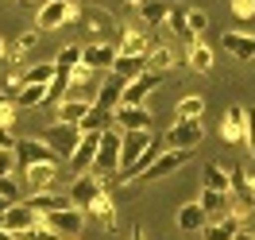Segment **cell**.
Returning <instances> with one entry per match:
<instances>
[{
	"label": "cell",
	"instance_id": "cell-1",
	"mask_svg": "<svg viewBox=\"0 0 255 240\" xmlns=\"http://www.w3.org/2000/svg\"><path fill=\"white\" fill-rule=\"evenodd\" d=\"M228 178H232V190H228V213H232L240 225H248L255 217V178L248 175L244 167L228 171Z\"/></svg>",
	"mask_w": 255,
	"mask_h": 240
},
{
	"label": "cell",
	"instance_id": "cell-2",
	"mask_svg": "<svg viewBox=\"0 0 255 240\" xmlns=\"http://www.w3.org/2000/svg\"><path fill=\"white\" fill-rule=\"evenodd\" d=\"M155 144L151 132H120V171H116V182H124L128 171L143 159V151Z\"/></svg>",
	"mask_w": 255,
	"mask_h": 240
},
{
	"label": "cell",
	"instance_id": "cell-3",
	"mask_svg": "<svg viewBox=\"0 0 255 240\" xmlns=\"http://www.w3.org/2000/svg\"><path fill=\"white\" fill-rule=\"evenodd\" d=\"M81 136L85 132L81 128H66V124H50V128H43L39 132V140L58 155V159H74V151H78V144H81Z\"/></svg>",
	"mask_w": 255,
	"mask_h": 240
},
{
	"label": "cell",
	"instance_id": "cell-4",
	"mask_svg": "<svg viewBox=\"0 0 255 240\" xmlns=\"http://www.w3.org/2000/svg\"><path fill=\"white\" fill-rule=\"evenodd\" d=\"M120 171V132H101V147H97V163H93V175L97 178H109Z\"/></svg>",
	"mask_w": 255,
	"mask_h": 240
},
{
	"label": "cell",
	"instance_id": "cell-5",
	"mask_svg": "<svg viewBox=\"0 0 255 240\" xmlns=\"http://www.w3.org/2000/svg\"><path fill=\"white\" fill-rule=\"evenodd\" d=\"M70 19H74V0H47L35 12V31H58Z\"/></svg>",
	"mask_w": 255,
	"mask_h": 240
},
{
	"label": "cell",
	"instance_id": "cell-6",
	"mask_svg": "<svg viewBox=\"0 0 255 240\" xmlns=\"http://www.w3.org/2000/svg\"><path fill=\"white\" fill-rule=\"evenodd\" d=\"M39 221L47 225L58 240H78L81 225H85V213H81V209H58V213H47V217H39Z\"/></svg>",
	"mask_w": 255,
	"mask_h": 240
},
{
	"label": "cell",
	"instance_id": "cell-7",
	"mask_svg": "<svg viewBox=\"0 0 255 240\" xmlns=\"http://www.w3.org/2000/svg\"><path fill=\"white\" fill-rule=\"evenodd\" d=\"M201 136H205L201 120H182V124H174V128L166 132L162 151H193V147L201 144Z\"/></svg>",
	"mask_w": 255,
	"mask_h": 240
},
{
	"label": "cell",
	"instance_id": "cell-8",
	"mask_svg": "<svg viewBox=\"0 0 255 240\" xmlns=\"http://www.w3.org/2000/svg\"><path fill=\"white\" fill-rule=\"evenodd\" d=\"M105 190V178H97L93 171H89V175H81V178H70V202H74V209H81V213H85V209L93 206V198L97 194Z\"/></svg>",
	"mask_w": 255,
	"mask_h": 240
},
{
	"label": "cell",
	"instance_id": "cell-9",
	"mask_svg": "<svg viewBox=\"0 0 255 240\" xmlns=\"http://www.w3.org/2000/svg\"><path fill=\"white\" fill-rule=\"evenodd\" d=\"M16 163L27 171V167H39V163H62V159L43 140H16Z\"/></svg>",
	"mask_w": 255,
	"mask_h": 240
},
{
	"label": "cell",
	"instance_id": "cell-10",
	"mask_svg": "<svg viewBox=\"0 0 255 240\" xmlns=\"http://www.w3.org/2000/svg\"><path fill=\"white\" fill-rule=\"evenodd\" d=\"M35 225H39V213H35L27 202H16V206L4 209V233H12V237H23V233H31Z\"/></svg>",
	"mask_w": 255,
	"mask_h": 240
},
{
	"label": "cell",
	"instance_id": "cell-11",
	"mask_svg": "<svg viewBox=\"0 0 255 240\" xmlns=\"http://www.w3.org/2000/svg\"><path fill=\"white\" fill-rule=\"evenodd\" d=\"M97 147H101V132H89V136H81L78 151H74V159H70V175H74V178H81V175H89V171H93V163H97Z\"/></svg>",
	"mask_w": 255,
	"mask_h": 240
},
{
	"label": "cell",
	"instance_id": "cell-12",
	"mask_svg": "<svg viewBox=\"0 0 255 240\" xmlns=\"http://www.w3.org/2000/svg\"><path fill=\"white\" fill-rule=\"evenodd\" d=\"M221 140L224 144H248V109L228 105V112L221 120Z\"/></svg>",
	"mask_w": 255,
	"mask_h": 240
},
{
	"label": "cell",
	"instance_id": "cell-13",
	"mask_svg": "<svg viewBox=\"0 0 255 240\" xmlns=\"http://www.w3.org/2000/svg\"><path fill=\"white\" fill-rule=\"evenodd\" d=\"M190 155H193V151H162L159 159L151 163V171H143V178H139V182H159V178L182 171V167L190 163Z\"/></svg>",
	"mask_w": 255,
	"mask_h": 240
},
{
	"label": "cell",
	"instance_id": "cell-14",
	"mask_svg": "<svg viewBox=\"0 0 255 240\" xmlns=\"http://www.w3.org/2000/svg\"><path fill=\"white\" fill-rule=\"evenodd\" d=\"M159 81H162V74H151V70H147L143 78L128 81V85H124V101H120V105H128V109H143L147 93H155V89H159Z\"/></svg>",
	"mask_w": 255,
	"mask_h": 240
},
{
	"label": "cell",
	"instance_id": "cell-15",
	"mask_svg": "<svg viewBox=\"0 0 255 240\" xmlns=\"http://www.w3.org/2000/svg\"><path fill=\"white\" fill-rule=\"evenodd\" d=\"M221 47L236 58V62H255V35L244 31H224L221 35Z\"/></svg>",
	"mask_w": 255,
	"mask_h": 240
},
{
	"label": "cell",
	"instance_id": "cell-16",
	"mask_svg": "<svg viewBox=\"0 0 255 240\" xmlns=\"http://www.w3.org/2000/svg\"><path fill=\"white\" fill-rule=\"evenodd\" d=\"M116 54L120 50L112 43H89V47H81V66H89V70H112Z\"/></svg>",
	"mask_w": 255,
	"mask_h": 240
},
{
	"label": "cell",
	"instance_id": "cell-17",
	"mask_svg": "<svg viewBox=\"0 0 255 240\" xmlns=\"http://www.w3.org/2000/svg\"><path fill=\"white\" fill-rule=\"evenodd\" d=\"M112 74L128 85V81H135V78H143V74H147V58H143V54H116Z\"/></svg>",
	"mask_w": 255,
	"mask_h": 240
},
{
	"label": "cell",
	"instance_id": "cell-18",
	"mask_svg": "<svg viewBox=\"0 0 255 240\" xmlns=\"http://www.w3.org/2000/svg\"><path fill=\"white\" fill-rule=\"evenodd\" d=\"M27 206H31L39 217H47V213H58V209H74V202H70V194L47 190V194H31V198H27Z\"/></svg>",
	"mask_w": 255,
	"mask_h": 240
},
{
	"label": "cell",
	"instance_id": "cell-19",
	"mask_svg": "<svg viewBox=\"0 0 255 240\" xmlns=\"http://www.w3.org/2000/svg\"><path fill=\"white\" fill-rule=\"evenodd\" d=\"M93 101H85V97H66L62 105H58V120L54 124H66V128H78L81 120H85V112H89Z\"/></svg>",
	"mask_w": 255,
	"mask_h": 240
},
{
	"label": "cell",
	"instance_id": "cell-20",
	"mask_svg": "<svg viewBox=\"0 0 255 240\" xmlns=\"http://www.w3.org/2000/svg\"><path fill=\"white\" fill-rule=\"evenodd\" d=\"M112 116H116V124H120L124 132H147L151 128V112L147 109H128V105H120Z\"/></svg>",
	"mask_w": 255,
	"mask_h": 240
},
{
	"label": "cell",
	"instance_id": "cell-21",
	"mask_svg": "<svg viewBox=\"0 0 255 240\" xmlns=\"http://www.w3.org/2000/svg\"><path fill=\"white\" fill-rule=\"evenodd\" d=\"M131 8H135V12H139V19H143V23H151V27L166 23V16H170V0H135Z\"/></svg>",
	"mask_w": 255,
	"mask_h": 240
},
{
	"label": "cell",
	"instance_id": "cell-22",
	"mask_svg": "<svg viewBox=\"0 0 255 240\" xmlns=\"http://www.w3.org/2000/svg\"><path fill=\"white\" fill-rule=\"evenodd\" d=\"M120 101H124V81H120L116 74H112V78L105 81L101 89H97V101H93V105H101V109L116 112V109H120Z\"/></svg>",
	"mask_w": 255,
	"mask_h": 240
},
{
	"label": "cell",
	"instance_id": "cell-23",
	"mask_svg": "<svg viewBox=\"0 0 255 240\" xmlns=\"http://www.w3.org/2000/svg\"><path fill=\"white\" fill-rule=\"evenodd\" d=\"M205 225H209V217H205V209L197 206V202L178 209V229H182V233H205Z\"/></svg>",
	"mask_w": 255,
	"mask_h": 240
},
{
	"label": "cell",
	"instance_id": "cell-24",
	"mask_svg": "<svg viewBox=\"0 0 255 240\" xmlns=\"http://www.w3.org/2000/svg\"><path fill=\"white\" fill-rule=\"evenodd\" d=\"M58 175V163H39V167H27V190L35 194H47L50 182Z\"/></svg>",
	"mask_w": 255,
	"mask_h": 240
},
{
	"label": "cell",
	"instance_id": "cell-25",
	"mask_svg": "<svg viewBox=\"0 0 255 240\" xmlns=\"http://www.w3.org/2000/svg\"><path fill=\"white\" fill-rule=\"evenodd\" d=\"M205 240H236L240 237V221L232 217V213H224L221 221H209L205 233H201Z\"/></svg>",
	"mask_w": 255,
	"mask_h": 240
},
{
	"label": "cell",
	"instance_id": "cell-26",
	"mask_svg": "<svg viewBox=\"0 0 255 240\" xmlns=\"http://www.w3.org/2000/svg\"><path fill=\"white\" fill-rule=\"evenodd\" d=\"M201 116H205V97L190 93V97H182V101H178L174 124H182V120H201Z\"/></svg>",
	"mask_w": 255,
	"mask_h": 240
},
{
	"label": "cell",
	"instance_id": "cell-27",
	"mask_svg": "<svg viewBox=\"0 0 255 240\" xmlns=\"http://www.w3.org/2000/svg\"><path fill=\"white\" fill-rule=\"evenodd\" d=\"M12 101H16V109H39V105H47V85H19Z\"/></svg>",
	"mask_w": 255,
	"mask_h": 240
},
{
	"label": "cell",
	"instance_id": "cell-28",
	"mask_svg": "<svg viewBox=\"0 0 255 240\" xmlns=\"http://www.w3.org/2000/svg\"><path fill=\"white\" fill-rule=\"evenodd\" d=\"M186 12H190L186 4H170V16H166V23H170V27H174V35H178V39H186V47H190V43H197V39H193V31H190V19H186Z\"/></svg>",
	"mask_w": 255,
	"mask_h": 240
},
{
	"label": "cell",
	"instance_id": "cell-29",
	"mask_svg": "<svg viewBox=\"0 0 255 240\" xmlns=\"http://www.w3.org/2000/svg\"><path fill=\"white\" fill-rule=\"evenodd\" d=\"M197 206L205 209V217H217V221H221L224 213H228V194H217V190H201V198H197Z\"/></svg>",
	"mask_w": 255,
	"mask_h": 240
},
{
	"label": "cell",
	"instance_id": "cell-30",
	"mask_svg": "<svg viewBox=\"0 0 255 240\" xmlns=\"http://www.w3.org/2000/svg\"><path fill=\"white\" fill-rule=\"evenodd\" d=\"M186 62H190L197 74H209V70H213V50L197 39V43H190V47H186Z\"/></svg>",
	"mask_w": 255,
	"mask_h": 240
},
{
	"label": "cell",
	"instance_id": "cell-31",
	"mask_svg": "<svg viewBox=\"0 0 255 240\" xmlns=\"http://www.w3.org/2000/svg\"><path fill=\"white\" fill-rule=\"evenodd\" d=\"M89 213H93V217H101V225H105V229H116V206H112L109 190H101V194L93 198V206H89Z\"/></svg>",
	"mask_w": 255,
	"mask_h": 240
},
{
	"label": "cell",
	"instance_id": "cell-32",
	"mask_svg": "<svg viewBox=\"0 0 255 240\" xmlns=\"http://www.w3.org/2000/svg\"><path fill=\"white\" fill-rule=\"evenodd\" d=\"M109 120H112V112L109 109H101V105H89V112H85V120H81L78 128L89 136V132H109Z\"/></svg>",
	"mask_w": 255,
	"mask_h": 240
},
{
	"label": "cell",
	"instance_id": "cell-33",
	"mask_svg": "<svg viewBox=\"0 0 255 240\" xmlns=\"http://www.w3.org/2000/svg\"><path fill=\"white\" fill-rule=\"evenodd\" d=\"M201 182H205V190H217V194H228V190H232V178H228V171H224V167H217V163H209V167H205Z\"/></svg>",
	"mask_w": 255,
	"mask_h": 240
},
{
	"label": "cell",
	"instance_id": "cell-34",
	"mask_svg": "<svg viewBox=\"0 0 255 240\" xmlns=\"http://www.w3.org/2000/svg\"><path fill=\"white\" fill-rule=\"evenodd\" d=\"M74 66H81V47H62L58 54H54V74H62V78H70V70Z\"/></svg>",
	"mask_w": 255,
	"mask_h": 240
},
{
	"label": "cell",
	"instance_id": "cell-35",
	"mask_svg": "<svg viewBox=\"0 0 255 240\" xmlns=\"http://www.w3.org/2000/svg\"><path fill=\"white\" fill-rule=\"evenodd\" d=\"M174 66V50L170 47H151V54H147V70L151 74H166Z\"/></svg>",
	"mask_w": 255,
	"mask_h": 240
},
{
	"label": "cell",
	"instance_id": "cell-36",
	"mask_svg": "<svg viewBox=\"0 0 255 240\" xmlns=\"http://www.w3.org/2000/svg\"><path fill=\"white\" fill-rule=\"evenodd\" d=\"M35 43H39V31H35V27H27V31H19L16 39L8 43V58H23V54H27V50H31Z\"/></svg>",
	"mask_w": 255,
	"mask_h": 240
},
{
	"label": "cell",
	"instance_id": "cell-37",
	"mask_svg": "<svg viewBox=\"0 0 255 240\" xmlns=\"http://www.w3.org/2000/svg\"><path fill=\"white\" fill-rule=\"evenodd\" d=\"M120 54H151V39L139 31H124V43H120Z\"/></svg>",
	"mask_w": 255,
	"mask_h": 240
},
{
	"label": "cell",
	"instance_id": "cell-38",
	"mask_svg": "<svg viewBox=\"0 0 255 240\" xmlns=\"http://www.w3.org/2000/svg\"><path fill=\"white\" fill-rule=\"evenodd\" d=\"M50 81H54V62H39L19 78V85H50Z\"/></svg>",
	"mask_w": 255,
	"mask_h": 240
},
{
	"label": "cell",
	"instance_id": "cell-39",
	"mask_svg": "<svg viewBox=\"0 0 255 240\" xmlns=\"http://www.w3.org/2000/svg\"><path fill=\"white\" fill-rule=\"evenodd\" d=\"M186 19H190V31H193V39H197V35H201V31L209 27V16L201 12V8H190V12H186Z\"/></svg>",
	"mask_w": 255,
	"mask_h": 240
},
{
	"label": "cell",
	"instance_id": "cell-40",
	"mask_svg": "<svg viewBox=\"0 0 255 240\" xmlns=\"http://www.w3.org/2000/svg\"><path fill=\"white\" fill-rule=\"evenodd\" d=\"M93 74L97 70H89V66H74V70H70V89H74V85H89Z\"/></svg>",
	"mask_w": 255,
	"mask_h": 240
},
{
	"label": "cell",
	"instance_id": "cell-41",
	"mask_svg": "<svg viewBox=\"0 0 255 240\" xmlns=\"http://www.w3.org/2000/svg\"><path fill=\"white\" fill-rule=\"evenodd\" d=\"M16 151H0V178H12V171H16Z\"/></svg>",
	"mask_w": 255,
	"mask_h": 240
},
{
	"label": "cell",
	"instance_id": "cell-42",
	"mask_svg": "<svg viewBox=\"0 0 255 240\" xmlns=\"http://www.w3.org/2000/svg\"><path fill=\"white\" fill-rule=\"evenodd\" d=\"M232 12H236L240 19H252L255 16V0H232Z\"/></svg>",
	"mask_w": 255,
	"mask_h": 240
},
{
	"label": "cell",
	"instance_id": "cell-43",
	"mask_svg": "<svg viewBox=\"0 0 255 240\" xmlns=\"http://www.w3.org/2000/svg\"><path fill=\"white\" fill-rule=\"evenodd\" d=\"M12 124H16V101L12 105H0V128L12 132Z\"/></svg>",
	"mask_w": 255,
	"mask_h": 240
},
{
	"label": "cell",
	"instance_id": "cell-44",
	"mask_svg": "<svg viewBox=\"0 0 255 240\" xmlns=\"http://www.w3.org/2000/svg\"><path fill=\"white\" fill-rule=\"evenodd\" d=\"M0 198L16 206V182H12V178H0Z\"/></svg>",
	"mask_w": 255,
	"mask_h": 240
},
{
	"label": "cell",
	"instance_id": "cell-45",
	"mask_svg": "<svg viewBox=\"0 0 255 240\" xmlns=\"http://www.w3.org/2000/svg\"><path fill=\"white\" fill-rule=\"evenodd\" d=\"M248 147H252V159H255V112H248Z\"/></svg>",
	"mask_w": 255,
	"mask_h": 240
},
{
	"label": "cell",
	"instance_id": "cell-46",
	"mask_svg": "<svg viewBox=\"0 0 255 240\" xmlns=\"http://www.w3.org/2000/svg\"><path fill=\"white\" fill-rule=\"evenodd\" d=\"M131 240H147V233H143V225H135V229H131Z\"/></svg>",
	"mask_w": 255,
	"mask_h": 240
},
{
	"label": "cell",
	"instance_id": "cell-47",
	"mask_svg": "<svg viewBox=\"0 0 255 240\" xmlns=\"http://www.w3.org/2000/svg\"><path fill=\"white\" fill-rule=\"evenodd\" d=\"M19 8H39V0H16Z\"/></svg>",
	"mask_w": 255,
	"mask_h": 240
},
{
	"label": "cell",
	"instance_id": "cell-48",
	"mask_svg": "<svg viewBox=\"0 0 255 240\" xmlns=\"http://www.w3.org/2000/svg\"><path fill=\"white\" fill-rule=\"evenodd\" d=\"M0 105H12V97L4 93V89H0Z\"/></svg>",
	"mask_w": 255,
	"mask_h": 240
},
{
	"label": "cell",
	"instance_id": "cell-49",
	"mask_svg": "<svg viewBox=\"0 0 255 240\" xmlns=\"http://www.w3.org/2000/svg\"><path fill=\"white\" fill-rule=\"evenodd\" d=\"M236 240H255V237H252V233H244V229H240V237H236Z\"/></svg>",
	"mask_w": 255,
	"mask_h": 240
},
{
	"label": "cell",
	"instance_id": "cell-50",
	"mask_svg": "<svg viewBox=\"0 0 255 240\" xmlns=\"http://www.w3.org/2000/svg\"><path fill=\"white\" fill-rule=\"evenodd\" d=\"M4 54H8V43H4V39H0V58H4Z\"/></svg>",
	"mask_w": 255,
	"mask_h": 240
},
{
	"label": "cell",
	"instance_id": "cell-51",
	"mask_svg": "<svg viewBox=\"0 0 255 240\" xmlns=\"http://www.w3.org/2000/svg\"><path fill=\"white\" fill-rule=\"evenodd\" d=\"M0 240H16V237H12V233H4V229H0Z\"/></svg>",
	"mask_w": 255,
	"mask_h": 240
},
{
	"label": "cell",
	"instance_id": "cell-52",
	"mask_svg": "<svg viewBox=\"0 0 255 240\" xmlns=\"http://www.w3.org/2000/svg\"><path fill=\"white\" fill-rule=\"evenodd\" d=\"M8 206H12V202H4V198H0V213H4V209H8Z\"/></svg>",
	"mask_w": 255,
	"mask_h": 240
},
{
	"label": "cell",
	"instance_id": "cell-53",
	"mask_svg": "<svg viewBox=\"0 0 255 240\" xmlns=\"http://www.w3.org/2000/svg\"><path fill=\"white\" fill-rule=\"evenodd\" d=\"M0 229H4V213H0Z\"/></svg>",
	"mask_w": 255,
	"mask_h": 240
}]
</instances>
